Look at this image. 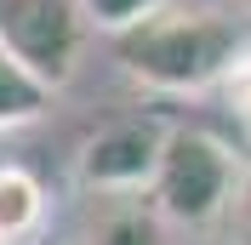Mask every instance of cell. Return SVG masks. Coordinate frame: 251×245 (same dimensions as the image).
I'll return each instance as SVG.
<instances>
[{
	"mask_svg": "<svg viewBox=\"0 0 251 245\" xmlns=\"http://www.w3.org/2000/svg\"><path fill=\"white\" fill-rule=\"evenodd\" d=\"M109 51L126 74L166 97L188 92H217L223 74L234 69V57L246 51L234 17L211 12V6H154L149 17H137L131 29L109 34Z\"/></svg>",
	"mask_w": 251,
	"mask_h": 245,
	"instance_id": "obj_1",
	"label": "cell"
},
{
	"mask_svg": "<svg viewBox=\"0 0 251 245\" xmlns=\"http://www.w3.org/2000/svg\"><path fill=\"white\" fill-rule=\"evenodd\" d=\"M240 177H246V154L234 143L211 137L200 125H172L154 183H149V205L177 228H205V222L228 217Z\"/></svg>",
	"mask_w": 251,
	"mask_h": 245,
	"instance_id": "obj_2",
	"label": "cell"
},
{
	"mask_svg": "<svg viewBox=\"0 0 251 245\" xmlns=\"http://www.w3.org/2000/svg\"><path fill=\"white\" fill-rule=\"evenodd\" d=\"M86 6L80 0H0V51L23 63L46 92H63L86 51Z\"/></svg>",
	"mask_w": 251,
	"mask_h": 245,
	"instance_id": "obj_3",
	"label": "cell"
},
{
	"mask_svg": "<svg viewBox=\"0 0 251 245\" xmlns=\"http://www.w3.org/2000/svg\"><path fill=\"white\" fill-rule=\"evenodd\" d=\"M166 131H172V120H160V114H120V120L97 125L75 154V183L97 199L103 194H149Z\"/></svg>",
	"mask_w": 251,
	"mask_h": 245,
	"instance_id": "obj_4",
	"label": "cell"
},
{
	"mask_svg": "<svg viewBox=\"0 0 251 245\" xmlns=\"http://www.w3.org/2000/svg\"><path fill=\"white\" fill-rule=\"evenodd\" d=\"M166 217L149 205V194H103L86 245H166Z\"/></svg>",
	"mask_w": 251,
	"mask_h": 245,
	"instance_id": "obj_5",
	"label": "cell"
},
{
	"mask_svg": "<svg viewBox=\"0 0 251 245\" xmlns=\"http://www.w3.org/2000/svg\"><path fill=\"white\" fill-rule=\"evenodd\" d=\"M46 222V188L23 166H0V245L34 240Z\"/></svg>",
	"mask_w": 251,
	"mask_h": 245,
	"instance_id": "obj_6",
	"label": "cell"
},
{
	"mask_svg": "<svg viewBox=\"0 0 251 245\" xmlns=\"http://www.w3.org/2000/svg\"><path fill=\"white\" fill-rule=\"evenodd\" d=\"M46 108H51V92L23 69V63H12L6 51H0V131H12V125H34Z\"/></svg>",
	"mask_w": 251,
	"mask_h": 245,
	"instance_id": "obj_7",
	"label": "cell"
},
{
	"mask_svg": "<svg viewBox=\"0 0 251 245\" xmlns=\"http://www.w3.org/2000/svg\"><path fill=\"white\" fill-rule=\"evenodd\" d=\"M223 108H228V120H234V143L240 148H251V46L234 57V69L223 74ZM251 160V154H246Z\"/></svg>",
	"mask_w": 251,
	"mask_h": 245,
	"instance_id": "obj_8",
	"label": "cell"
},
{
	"mask_svg": "<svg viewBox=\"0 0 251 245\" xmlns=\"http://www.w3.org/2000/svg\"><path fill=\"white\" fill-rule=\"evenodd\" d=\"M80 6H86V23H92V29L120 34V29H131L137 17H149L154 6H166V0H80Z\"/></svg>",
	"mask_w": 251,
	"mask_h": 245,
	"instance_id": "obj_9",
	"label": "cell"
},
{
	"mask_svg": "<svg viewBox=\"0 0 251 245\" xmlns=\"http://www.w3.org/2000/svg\"><path fill=\"white\" fill-rule=\"evenodd\" d=\"M228 234H234V245H251V166L234 188V205H228Z\"/></svg>",
	"mask_w": 251,
	"mask_h": 245,
	"instance_id": "obj_10",
	"label": "cell"
},
{
	"mask_svg": "<svg viewBox=\"0 0 251 245\" xmlns=\"http://www.w3.org/2000/svg\"><path fill=\"white\" fill-rule=\"evenodd\" d=\"M246 12H251V0H246Z\"/></svg>",
	"mask_w": 251,
	"mask_h": 245,
	"instance_id": "obj_11",
	"label": "cell"
}]
</instances>
